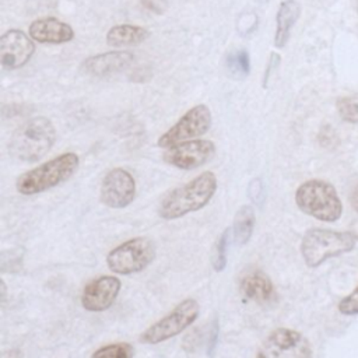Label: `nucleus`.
<instances>
[{
	"label": "nucleus",
	"instance_id": "1",
	"mask_svg": "<svg viewBox=\"0 0 358 358\" xmlns=\"http://www.w3.org/2000/svg\"><path fill=\"white\" fill-rule=\"evenodd\" d=\"M217 176L206 171L190 182L169 190L158 204V215L164 220H176L203 208L215 194Z\"/></svg>",
	"mask_w": 358,
	"mask_h": 358
},
{
	"label": "nucleus",
	"instance_id": "2",
	"mask_svg": "<svg viewBox=\"0 0 358 358\" xmlns=\"http://www.w3.org/2000/svg\"><path fill=\"white\" fill-rule=\"evenodd\" d=\"M55 140L56 129L53 123L45 116H36L24 122L11 134L8 152L18 161L35 162L52 150Z\"/></svg>",
	"mask_w": 358,
	"mask_h": 358
},
{
	"label": "nucleus",
	"instance_id": "3",
	"mask_svg": "<svg viewBox=\"0 0 358 358\" xmlns=\"http://www.w3.org/2000/svg\"><path fill=\"white\" fill-rule=\"evenodd\" d=\"M78 165L80 158L76 152H63L20 175L15 180V189L25 196L46 192L70 179Z\"/></svg>",
	"mask_w": 358,
	"mask_h": 358
},
{
	"label": "nucleus",
	"instance_id": "4",
	"mask_svg": "<svg viewBox=\"0 0 358 358\" xmlns=\"http://www.w3.org/2000/svg\"><path fill=\"white\" fill-rule=\"evenodd\" d=\"M355 238L350 231L310 228L301 241V255L308 267L315 268L331 257L348 253L355 246Z\"/></svg>",
	"mask_w": 358,
	"mask_h": 358
},
{
	"label": "nucleus",
	"instance_id": "5",
	"mask_svg": "<svg viewBox=\"0 0 358 358\" xmlns=\"http://www.w3.org/2000/svg\"><path fill=\"white\" fill-rule=\"evenodd\" d=\"M298 208L324 222H334L343 214V203L336 187L323 179H309L301 183L295 192Z\"/></svg>",
	"mask_w": 358,
	"mask_h": 358
},
{
	"label": "nucleus",
	"instance_id": "6",
	"mask_svg": "<svg viewBox=\"0 0 358 358\" xmlns=\"http://www.w3.org/2000/svg\"><path fill=\"white\" fill-rule=\"evenodd\" d=\"M154 257V242L150 238L137 236L113 248L106 256V264L113 273L129 275L147 268Z\"/></svg>",
	"mask_w": 358,
	"mask_h": 358
},
{
	"label": "nucleus",
	"instance_id": "7",
	"mask_svg": "<svg viewBox=\"0 0 358 358\" xmlns=\"http://www.w3.org/2000/svg\"><path fill=\"white\" fill-rule=\"evenodd\" d=\"M200 305L193 298H186L179 302L168 315L157 320L148 329H145L138 340L143 344H159L180 334L185 329L196 322L199 317Z\"/></svg>",
	"mask_w": 358,
	"mask_h": 358
},
{
	"label": "nucleus",
	"instance_id": "8",
	"mask_svg": "<svg viewBox=\"0 0 358 358\" xmlns=\"http://www.w3.org/2000/svg\"><path fill=\"white\" fill-rule=\"evenodd\" d=\"M213 123V116L207 105L199 103L190 108L169 130H166L159 138L158 145L168 148L182 141L197 138L206 134Z\"/></svg>",
	"mask_w": 358,
	"mask_h": 358
},
{
	"label": "nucleus",
	"instance_id": "9",
	"mask_svg": "<svg viewBox=\"0 0 358 358\" xmlns=\"http://www.w3.org/2000/svg\"><path fill=\"white\" fill-rule=\"evenodd\" d=\"M259 357H310L312 348L308 338L292 329L278 327L273 330L267 338L263 341L259 352Z\"/></svg>",
	"mask_w": 358,
	"mask_h": 358
},
{
	"label": "nucleus",
	"instance_id": "10",
	"mask_svg": "<svg viewBox=\"0 0 358 358\" xmlns=\"http://www.w3.org/2000/svg\"><path fill=\"white\" fill-rule=\"evenodd\" d=\"M215 154V144L210 140L193 138L171 145L164 152V161L175 168L189 171L207 164Z\"/></svg>",
	"mask_w": 358,
	"mask_h": 358
},
{
	"label": "nucleus",
	"instance_id": "11",
	"mask_svg": "<svg viewBox=\"0 0 358 358\" xmlns=\"http://www.w3.org/2000/svg\"><path fill=\"white\" fill-rule=\"evenodd\" d=\"M136 197V180L124 168H112L102 179L99 200L110 208H124Z\"/></svg>",
	"mask_w": 358,
	"mask_h": 358
},
{
	"label": "nucleus",
	"instance_id": "12",
	"mask_svg": "<svg viewBox=\"0 0 358 358\" xmlns=\"http://www.w3.org/2000/svg\"><path fill=\"white\" fill-rule=\"evenodd\" d=\"M122 282L115 275H99L88 281L81 294V305L88 312L109 309L120 291Z\"/></svg>",
	"mask_w": 358,
	"mask_h": 358
},
{
	"label": "nucleus",
	"instance_id": "13",
	"mask_svg": "<svg viewBox=\"0 0 358 358\" xmlns=\"http://www.w3.org/2000/svg\"><path fill=\"white\" fill-rule=\"evenodd\" d=\"M35 52L32 38L20 29H8L0 38V63L6 70H15L29 62Z\"/></svg>",
	"mask_w": 358,
	"mask_h": 358
},
{
	"label": "nucleus",
	"instance_id": "14",
	"mask_svg": "<svg viewBox=\"0 0 358 358\" xmlns=\"http://www.w3.org/2000/svg\"><path fill=\"white\" fill-rule=\"evenodd\" d=\"M133 53L126 50H115L85 59L81 69L90 76L105 77L127 69L133 63Z\"/></svg>",
	"mask_w": 358,
	"mask_h": 358
},
{
	"label": "nucleus",
	"instance_id": "15",
	"mask_svg": "<svg viewBox=\"0 0 358 358\" xmlns=\"http://www.w3.org/2000/svg\"><path fill=\"white\" fill-rule=\"evenodd\" d=\"M29 36L41 43H64L70 42L74 38V31L73 28L63 22L59 21L53 17H46V18H39L31 22L29 25Z\"/></svg>",
	"mask_w": 358,
	"mask_h": 358
},
{
	"label": "nucleus",
	"instance_id": "16",
	"mask_svg": "<svg viewBox=\"0 0 358 358\" xmlns=\"http://www.w3.org/2000/svg\"><path fill=\"white\" fill-rule=\"evenodd\" d=\"M241 294L250 301L266 303L274 298V285L270 277L262 270H253L245 274L239 282Z\"/></svg>",
	"mask_w": 358,
	"mask_h": 358
},
{
	"label": "nucleus",
	"instance_id": "17",
	"mask_svg": "<svg viewBox=\"0 0 358 358\" xmlns=\"http://www.w3.org/2000/svg\"><path fill=\"white\" fill-rule=\"evenodd\" d=\"M301 14V6L295 0H285L280 4L277 11V27L274 35L275 48H284L289 39L291 29Z\"/></svg>",
	"mask_w": 358,
	"mask_h": 358
},
{
	"label": "nucleus",
	"instance_id": "18",
	"mask_svg": "<svg viewBox=\"0 0 358 358\" xmlns=\"http://www.w3.org/2000/svg\"><path fill=\"white\" fill-rule=\"evenodd\" d=\"M150 36V32L138 25L122 24L112 27L106 34V43L113 48L131 46L144 42Z\"/></svg>",
	"mask_w": 358,
	"mask_h": 358
},
{
	"label": "nucleus",
	"instance_id": "19",
	"mask_svg": "<svg viewBox=\"0 0 358 358\" xmlns=\"http://www.w3.org/2000/svg\"><path fill=\"white\" fill-rule=\"evenodd\" d=\"M255 222L256 215L252 206L245 204L236 211L232 227V239L236 246H243L250 241L255 229Z\"/></svg>",
	"mask_w": 358,
	"mask_h": 358
},
{
	"label": "nucleus",
	"instance_id": "20",
	"mask_svg": "<svg viewBox=\"0 0 358 358\" xmlns=\"http://www.w3.org/2000/svg\"><path fill=\"white\" fill-rule=\"evenodd\" d=\"M228 73L235 78H245L250 71L249 53L243 49L231 52L225 59Z\"/></svg>",
	"mask_w": 358,
	"mask_h": 358
},
{
	"label": "nucleus",
	"instance_id": "21",
	"mask_svg": "<svg viewBox=\"0 0 358 358\" xmlns=\"http://www.w3.org/2000/svg\"><path fill=\"white\" fill-rule=\"evenodd\" d=\"M133 355H134V348L129 343L106 344L92 352V357H112V358H130Z\"/></svg>",
	"mask_w": 358,
	"mask_h": 358
},
{
	"label": "nucleus",
	"instance_id": "22",
	"mask_svg": "<svg viewBox=\"0 0 358 358\" xmlns=\"http://www.w3.org/2000/svg\"><path fill=\"white\" fill-rule=\"evenodd\" d=\"M231 228H227L218 238L215 243V250L213 256V267L215 271H222L227 267V252H228V243L231 236Z\"/></svg>",
	"mask_w": 358,
	"mask_h": 358
},
{
	"label": "nucleus",
	"instance_id": "23",
	"mask_svg": "<svg viewBox=\"0 0 358 358\" xmlns=\"http://www.w3.org/2000/svg\"><path fill=\"white\" fill-rule=\"evenodd\" d=\"M340 117L347 123H358V98L343 96L336 102Z\"/></svg>",
	"mask_w": 358,
	"mask_h": 358
},
{
	"label": "nucleus",
	"instance_id": "24",
	"mask_svg": "<svg viewBox=\"0 0 358 358\" xmlns=\"http://www.w3.org/2000/svg\"><path fill=\"white\" fill-rule=\"evenodd\" d=\"M338 310L340 313L347 316L358 315V285L351 294H348L338 302Z\"/></svg>",
	"mask_w": 358,
	"mask_h": 358
},
{
	"label": "nucleus",
	"instance_id": "25",
	"mask_svg": "<svg viewBox=\"0 0 358 358\" xmlns=\"http://www.w3.org/2000/svg\"><path fill=\"white\" fill-rule=\"evenodd\" d=\"M218 334H220V324H218V319L215 317L211 323L210 333H208V341H207V354L208 355L214 354V350L218 343Z\"/></svg>",
	"mask_w": 358,
	"mask_h": 358
},
{
	"label": "nucleus",
	"instance_id": "26",
	"mask_svg": "<svg viewBox=\"0 0 358 358\" xmlns=\"http://www.w3.org/2000/svg\"><path fill=\"white\" fill-rule=\"evenodd\" d=\"M350 201H351V206L354 207V210L358 211V185L354 187V190L350 196Z\"/></svg>",
	"mask_w": 358,
	"mask_h": 358
},
{
	"label": "nucleus",
	"instance_id": "27",
	"mask_svg": "<svg viewBox=\"0 0 358 358\" xmlns=\"http://www.w3.org/2000/svg\"><path fill=\"white\" fill-rule=\"evenodd\" d=\"M352 235H354V238L358 241V218H355L351 224H350V229H348Z\"/></svg>",
	"mask_w": 358,
	"mask_h": 358
},
{
	"label": "nucleus",
	"instance_id": "28",
	"mask_svg": "<svg viewBox=\"0 0 358 358\" xmlns=\"http://www.w3.org/2000/svg\"><path fill=\"white\" fill-rule=\"evenodd\" d=\"M6 296H7V287L6 282L1 280V302L6 303Z\"/></svg>",
	"mask_w": 358,
	"mask_h": 358
}]
</instances>
